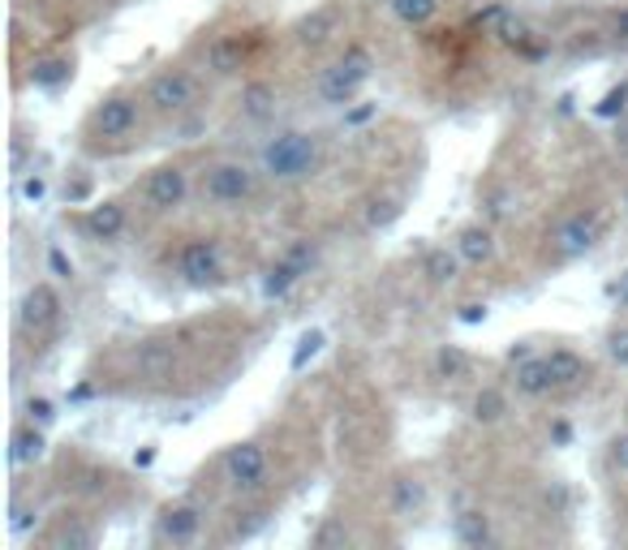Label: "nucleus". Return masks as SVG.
Masks as SVG:
<instances>
[{
    "label": "nucleus",
    "mask_w": 628,
    "mask_h": 550,
    "mask_svg": "<svg viewBox=\"0 0 628 550\" xmlns=\"http://www.w3.org/2000/svg\"><path fill=\"white\" fill-rule=\"evenodd\" d=\"M262 181H267L262 168H255L250 159L224 155L199 168V199L215 211H242L262 194Z\"/></svg>",
    "instance_id": "obj_3"
},
{
    "label": "nucleus",
    "mask_w": 628,
    "mask_h": 550,
    "mask_svg": "<svg viewBox=\"0 0 628 550\" xmlns=\"http://www.w3.org/2000/svg\"><path fill=\"white\" fill-rule=\"evenodd\" d=\"M143 100L159 121H177L186 112H194L203 100V78L190 65H159L143 87Z\"/></svg>",
    "instance_id": "obj_6"
},
{
    "label": "nucleus",
    "mask_w": 628,
    "mask_h": 550,
    "mask_svg": "<svg viewBox=\"0 0 628 550\" xmlns=\"http://www.w3.org/2000/svg\"><path fill=\"white\" fill-rule=\"evenodd\" d=\"M262 525H267V507L255 503V495H242V503L228 512V534H224V542H246V538H255Z\"/></svg>",
    "instance_id": "obj_27"
},
{
    "label": "nucleus",
    "mask_w": 628,
    "mask_h": 550,
    "mask_svg": "<svg viewBox=\"0 0 628 550\" xmlns=\"http://www.w3.org/2000/svg\"><path fill=\"white\" fill-rule=\"evenodd\" d=\"M60 318H65V301L53 280H35L22 301H18V336L31 340V345H44L60 332Z\"/></svg>",
    "instance_id": "obj_8"
},
{
    "label": "nucleus",
    "mask_w": 628,
    "mask_h": 550,
    "mask_svg": "<svg viewBox=\"0 0 628 550\" xmlns=\"http://www.w3.org/2000/svg\"><path fill=\"white\" fill-rule=\"evenodd\" d=\"M31 525H40V507H26V503H13V520H9V529H13V534H26Z\"/></svg>",
    "instance_id": "obj_38"
},
{
    "label": "nucleus",
    "mask_w": 628,
    "mask_h": 550,
    "mask_svg": "<svg viewBox=\"0 0 628 550\" xmlns=\"http://www.w3.org/2000/svg\"><path fill=\"white\" fill-rule=\"evenodd\" d=\"M430 370H435V379H439V383H461V379H470L473 357L461 349V345H439V349H435V361H430Z\"/></svg>",
    "instance_id": "obj_28"
},
{
    "label": "nucleus",
    "mask_w": 628,
    "mask_h": 550,
    "mask_svg": "<svg viewBox=\"0 0 628 550\" xmlns=\"http://www.w3.org/2000/svg\"><path fill=\"white\" fill-rule=\"evenodd\" d=\"M318 164H323V138H318L314 130L289 125V130H276L259 147L262 177L276 181V186H298V181H306V177L318 172Z\"/></svg>",
    "instance_id": "obj_2"
},
{
    "label": "nucleus",
    "mask_w": 628,
    "mask_h": 550,
    "mask_svg": "<svg viewBox=\"0 0 628 550\" xmlns=\"http://www.w3.org/2000/svg\"><path fill=\"white\" fill-rule=\"evenodd\" d=\"M194 194H199V181L186 159H164L156 168H147V177L138 181V202L147 215H172Z\"/></svg>",
    "instance_id": "obj_7"
},
{
    "label": "nucleus",
    "mask_w": 628,
    "mask_h": 550,
    "mask_svg": "<svg viewBox=\"0 0 628 550\" xmlns=\"http://www.w3.org/2000/svg\"><path fill=\"white\" fill-rule=\"evenodd\" d=\"M620 206H625V215H628V181H625V190H620Z\"/></svg>",
    "instance_id": "obj_46"
},
{
    "label": "nucleus",
    "mask_w": 628,
    "mask_h": 550,
    "mask_svg": "<svg viewBox=\"0 0 628 550\" xmlns=\"http://www.w3.org/2000/svg\"><path fill=\"white\" fill-rule=\"evenodd\" d=\"M284 254H289V258H293V262H298L306 276H311L314 262H318V246H314V242H293V246H289Z\"/></svg>",
    "instance_id": "obj_37"
},
{
    "label": "nucleus",
    "mask_w": 628,
    "mask_h": 550,
    "mask_svg": "<svg viewBox=\"0 0 628 550\" xmlns=\"http://www.w3.org/2000/svg\"><path fill=\"white\" fill-rule=\"evenodd\" d=\"M486 314H491V310H486V305H478V301H466V305H461V323H486Z\"/></svg>",
    "instance_id": "obj_43"
},
{
    "label": "nucleus",
    "mask_w": 628,
    "mask_h": 550,
    "mask_svg": "<svg viewBox=\"0 0 628 550\" xmlns=\"http://www.w3.org/2000/svg\"><path fill=\"white\" fill-rule=\"evenodd\" d=\"M18 194L26 202H44V194H48V181L40 177V172H18Z\"/></svg>",
    "instance_id": "obj_35"
},
{
    "label": "nucleus",
    "mask_w": 628,
    "mask_h": 550,
    "mask_svg": "<svg viewBox=\"0 0 628 550\" xmlns=\"http://www.w3.org/2000/svg\"><path fill=\"white\" fill-rule=\"evenodd\" d=\"M22 413H26L31 422H40L44 430H53L56 417H60V408H56L53 396H26V404H22Z\"/></svg>",
    "instance_id": "obj_34"
},
{
    "label": "nucleus",
    "mask_w": 628,
    "mask_h": 550,
    "mask_svg": "<svg viewBox=\"0 0 628 550\" xmlns=\"http://www.w3.org/2000/svg\"><path fill=\"white\" fill-rule=\"evenodd\" d=\"M340 22H345L340 4H318V9L302 13V18L289 26V40H293L302 52H323V48H332V44H336Z\"/></svg>",
    "instance_id": "obj_14"
},
{
    "label": "nucleus",
    "mask_w": 628,
    "mask_h": 550,
    "mask_svg": "<svg viewBox=\"0 0 628 550\" xmlns=\"http://www.w3.org/2000/svg\"><path fill=\"white\" fill-rule=\"evenodd\" d=\"M452 246H457V254L466 258V267H473V271L491 267V262H495V254H500L495 224H491V220H470V224H461V228H457V237H452Z\"/></svg>",
    "instance_id": "obj_18"
},
{
    "label": "nucleus",
    "mask_w": 628,
    "mask_h": 550,
    "mask_svg": "<svg viewBox=\"0 0 628 550\" xmlns=\"http://www.w3.org/2000/svg\"><path fill=\"white\" fill-rule=\"evenodd\" d=\"M87 199H91V181H87V177L65 181V202H69V206H82Z\"/></svg>",
    "instance_id": "obj_41"
},
{
    "label": "nucleus",
    "mask_w": 628,
    "mask_h": 550,
    "mask_svg": "<svg viewBox=\"0 0 628 550\" xmlns=\"http://www.w3.org/2000/svg\"><path fill=\"white\" fill-rule=\"evenodd\" d=\"M152 108L143 100V91H108L91 103L87 121H82V147L91 155H116V150H130L138 143L143 125H147Z\"/></svg>",
    "instance_id": "obj_1"
},
{
    "label": "nucleus",
    "mask_w": 628,
    "mask_h": 550,
    "mask_svg": "<svg viewBox=\"0 0 628 550\" xmlns=\"http://www.w3.org/2000/svg\"><path fill=\"white\" fill-rule=\"evenodd\" d=\"M551 435H556V444H569V435H573V430H569V422H556V430H551Z\"/></svg>",
    "instance_id": "obj_45"
},
{
    "label": "nucleus",
    "mask_w": 628,
    "mask_h": 550,
    "mask_svg": "<svg viewBox=\"0 0 628 550\" xmlns=\"http://www.w3.org/2000/svg\"><path fill=\"white\" fill-rule=\"evenodd\" d=\"M401 211H405L401 199H388V194H383V199H370L367 202V228H392V224L401 220Z\"/></svg>",
    "instance_id": "obj_32"
},
{
    "label": "nucleus",
    "mask_w": 628,
    "mask_h": 550,
    "mask_svg": "<svg viewBox=\"0 0 628 550\" xmlns=\"http://www.w3.org/2000/svg\"><path fill=\"white\" fill-rule=\"evenodd\" d=\"M448 529H452V542H457V547L482 550L500 542V534H495V525H491V516H486L482 507H461Z\"/></svg>",
    "instance_id": "obj_24"
},
{
    "label": "nucleus",
    "mask_w": 628,
    "mask_h": 550,
    "mask_svg": "<svg viewBox=\"0 0 628 550\" xmlns=\"http://www.w3.org/2000/svg\"><path fill=\"white\" fill-rule=\"evenodd\" d=\"M612 40H616V44H628V9H620V13L612 18Z\"/></svg>",
    "instance_id": "obj_44"
},
{
    "label": "nucleus",
    "mask_w": 628,
    "mask_h": 550,
    "mask_svg": "<svg viewBox=\"0 0 628 550\" xmlns=\"http://www.w3.org/2000/svg\"><path fill=\"white\" fill-rule=\"evenodd\" d=\"M48 276H56V280H74V262L65 258L60 246H48Z\"/></svg>",
    "instance_id": "obj_39"
},
{
    "label": "nucleus",
    "mask_w": 628,
    "mask_h": 550,
    "mask_svg": "<svg viewBox=\"0 0 628 550\" xmlns=\"http://www.w3.org/2000/svg\"><path fill=\"white\" fill-rule=\"evenodd\" d=\"M172 276L194 289V293H211L220 284H228V254L220 237L208 233H194V237H181L177 250H172Z\"/></svg>",
    "instance_id": "obj_5"
},
{
    "label": "nucleus",
    "mask_w": 628,
    "mask_h": 550,
    "mask_svg": "<svg viewBox=\"0 0 628 550\" xmlns=\"http://www.w3.org/2000/svg\"><path fill=\"white\" fill-rule=\"evenodd\" d=\"M603 357H607L616 370H628V318L612 323V327L603 332Z\"/></svg>",
    "instance_id": "obj_31"
},
{
    "label": "nucleus",
    "mask_w": 628,
    "mask_h": 550,
    "mask_svg": "<svg viewBox=\"0 0 628 550\" xmlns=\"http://www.w3.org/2000/svg\"><path fill=\"white\" fill-rule=\"evenodd\" d=\"M542 357H547V370H551L556 396H560V392H581V388H590L594 366H590V357H585V352L569 349V345H556V349H547Z\"/></svg>",
    "instance_id": "obj_16"
},
{
    "label": "nucleus",
    "mask_w": 628,
    "mask_h": 550,
    "mask_svg": "<svg viewBox=\"0 0 628 550\" xmlns=\"http://www.w3.org/2000/svg\"><path fill=\"white\" fill-rule=\"evenodd\" d=\"M100 542V525L82 512H60L53 516L48 534H44V547L48 550H91Z\"/></svg>",
    "instance_id": "obj_15"
},
{
    "label": "nucleus",
    "mask_w": 628,
    "mask_h": 550,
    "mask_svg": "<svg viewBox=\"0 0 628 550\" xmlns=\"http://www.w3.org/2000/svg\"><path fill=\"white\" fill-rule=\"evenodd\" d=\"M318 345H323V332H306V336H302V349H298V357H293V370H302V366H306V357L318 352Z\"/></svg>",
    "instance_id": "obj_42"
},
{
    "label": "nucleus",
    "mask_w": 628,
    "mask_h": 550,
    "mask_svg": "<svg viewBox=\"0 0 628 550\" xmlns=\"http://www.w3.org/2000/svg\"><path fill=\"white\" fill-rule=\"evenodd\" d=\"M220 473H224V482H228V491L237 500L242 495H259L267 486V473H271V456H267L259 439H237L220 456Z\"/></svg>",
    "instance_id": "obj_10"
},
{
    "label": "nucleus",
    "mask_w": 628,
    "mask_h": 550,
    "mask_svg": "<svg viewBox=\"0 0 628 550\" xmlns=\"http://www.w3.org/2000/svg\"><path fill=\"white\" fill-rule=\"evenodd\" d=\"M607 298H612V305H616V314H628V267L607 284Z\"/></svg>",
    "instance_id": "obj_40"
},
{
    "label": "nucleus",
    "mask_w": 628,
    "mask_h": 550,
    "mask_svg": "<svg viewBox=\"0 0 628 550\" xmlns=\"http://www.w3.org/2000/svg\"><path fill=\"white\" fill-rule=\"evenodd\" d=\"M439 9H444V0H388V13H392L401 26H410V31L430 26V22L439 18Z\"/></svg>",
    "instance_id": "obj_29"
},
{
    "label": "nucleus",
    "mask_w": 628,
    "mask_h": 550,
    "mask_svg": "<svg viewBox=\"0 0 628 550\" xmlns=\"http://www.w3.org/2000/svg\"><path fill=\"white\" fill-rule=\"evenodd\" d=\"M74 52H53V56H40L35 65H31V87H40V91H56V87H65V82H74Z\"/></svg>",
    "instance_id": "obj_26"
},
{
    "label": "nucleus",
    "mask_w": 628,
    "mask_h": 550,
    "mask_svg": "<svg viewBox=\"0 0 628 550\" xmlns=\"http://www.w3.org/2000/svg\"><path fill=\"white\" fill-rule=\"evenodd\" d=\"M370 78H374V52L367 44H345L318 69L314 100H318V108H349L367 91Z\"/></svg>",
    "instance_id": "obj_4"
},
{
    "label": "nucleus",
    "mask_w": 628,
    "mask_h": 550,
    "mask_svg": "<svg viewBox=\"0 0 628 550\" xmlns=\"http://www.w3.org/2000/svg\"><path fill=\"white\" fill-rule=\"evenodd\" d=\"M280 112V87L271 78H246L237 87V116L246 125H267Z\"/></svg>",
    "instance_id": "obj_17"
},
{
    "label": "nucleus",
    "mask_w": 628,
    "mask_h": 550,
    "mask_svg": "<svg viewBox=\"0 0 628 550\" xmlns=\"http://www.w3.org/2000/svg\"><path fill=\"white\" fill-rule=\"evenodd\" d=\"M255 44H259V35L246 31V26H233V31H224V35H211V44L203 48V74L215 78V82L242 78V74L250 69V60H255Z\"/></svg>",
    "instance_id": "obj_11"
},
{
    "label": "nucleus",
    "mask_w": 628,
    "mask_h": 550,
    "mask_svg": "<svg viewBox=\"0 0 628 550\" xmlns=\"http://www.w3.org/2000/svg\"><path fill=\"white\" fill-rule=\"evenodd\" d=\"M78 228L100 242V246H116L125 233H130V202L125 199H100L91 202L82 215H78Z\"/></svg>",
    "instance_id": "obj_13"
},
{
    "label": "nucleus",
    "mask_w": 628,
    "mask_h": 550,
    "mask_svg": "<svg viewBox=\"0 0 628 550\" xmlns=\"http://www.w3.org/2000/svg\"><path fill=\"white\" fill-rule=\"evenodd\" d=\"M508 388L517 401H547L556 396V383H551V370H547V357L542 352H529L522 361H513L508 370Z\"/></svg>",
    "instance_id": "obj_19"
},
{
    "label": "nucleus",
    "mask_w": 628,
    "mask_h": 550,
    "mask_svg": "<svg viewBox=\"0 0 628 550\" xmlns=\"http://www.w3.org/2000/svg\"><path fill=\"white\" fill-rule=\"evenodd\" d=\"M598 237H603V220H598L594 211H573V215H564V220L551 228L547 254H551L556 267H560V262H576V258H585V254L598 246Z\"/></svg>",
    "instance_id": "obj_12"
},
{
    "label": "nucleus",
    "mask_w": 628,
    "mask_h": 550,
    "mask_svg": "<svg viewBox=\"0 0 628 550\" xmlns=\"http://www.w3.org/2000/svg\"><path fill=\"white\" fill-rule=\"evenodd\" d=\"M306 280V271L289 258V254H276L271 262H267V271H262V298L267 301H284L298 284Z\"/></svg>",
    "instance_id": "obj_25"
},
{
    "label": "nucleus",
    "mask_w": 628,
    "mask_h": 550,
    "mask_svg": "<svg viewBox=\"0 0 628 550\" xmlns=\"http://www.w3.org/2000/svg\"><path fill=\"white\" fill-rule=\"evenodd\" d=\"M208 534V507L199 500H172L164 503L152 520V542L156 547H199Z\"/></svg>",
    "instance_id": "obj_9"
},
{
    "label": "nucleus",
    "mask_w": 628,
    "mask_h": 550,
    "mask_svg": "<svg viewBox=\"0 0 628 550\" xmlns=\"http://www.w3.org/2000/svg\"><path fill=\"white\" fill-rule=\"evenodd\" d=\"M9 460H13L18 469H35L40 460H48V430H44L40 422L22 417V422L13 426V439H9Z\"/></svg>",
    "instance_id": "obj_23"
},
{
    "label": "nucleus",
    "mask_w": 628,
    "mask_h": 550,
    "mask_svg": "<svg viewBox=\"0 0 628 550\" xmlns=\"http://www.w3.org/2000/svg\"><path fill=\"white\" fill-rule=\"evenodd\" d=\"M311 547L314 550H345L354 547V529L340 520V516H323V525L311 534Z\"/></svg>",
    "instance_id": "obj_30"
},
{
    "label": "nucleus",
    "mask_w": 628,
    "mask_h": 550,
    "mask_svg": "<svg viewBox=\"0 0 628 550\" xmlns=\"http://www.w3.org/2000/svg\"><path fill=\"white\" fill-rule=\"evenodd\" d=\"M603 464H607V473L628 478V426H625V430H616V435L607 439V448H603Z\"/></svg>",
    "instance_id": "obj_33"
},
{
    "label": "nucleus",
    "mask_w": 628,
    "mask_h": 550,
    "mask_svg": "<svg viewBox=\"0 0 628 550\" xmlns=\"http://www.w3.org/2000/svg\"><path fill=\"white\" fill-rule=\"evenodd\" d=\"M426 503H430V486L422 482V473H414V469H405V473H396V478L388 482V512H392L396 520L422 516Z\"/></svg>",
    "instance_id": "obj_20"
},
{
    "label": "nucleus",
    "mask_w": 628,
    "mask_h": 550,
    "mask_svg": "<svg viewBox=\"0 0 628 550\" xmlns=\"http://www.w3.org/2000/svg\"><path fill=\"white\" fill-rule=\"evenodd\" d=\"M418 276L430 289H457L466 276V258L457 254V246H426L418 258Z\"/></svg>",
    "instance_id": "obj_21"
},
{
    "label": "nucleus",
    "mask_w": 628,
    "mask_h": 550,
    "mask_svg": "<svg viewBox=\"0 0 628 550\" xmlns=\"http://www.w3.org/2000/svg\"><path fill=\"white\" fill-rule=\"evenodd\" d=\"M466 413H470L473 426H500V422H508V413H513V388H504V383L473 388Z\"/></svg>",
    "instance_id": "obj_22"
},
{
    "label": "nucleus",
    "mask_w": 628,
    "mask_h": 550,
    "mask_svg": "<svg viewBox=\"0 0 628 550\" xmlns=\"http://www.w3.org/2000/svg\"><path fill=\"white\" fill-rule=\"evenodd\" d=\"M628 103V82H620V87H612L607 96H603V103H598V116H620Z\"/></svg>",
    "instance_id": "obj_36"
}]
</instances>
